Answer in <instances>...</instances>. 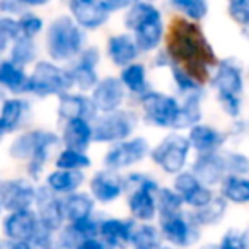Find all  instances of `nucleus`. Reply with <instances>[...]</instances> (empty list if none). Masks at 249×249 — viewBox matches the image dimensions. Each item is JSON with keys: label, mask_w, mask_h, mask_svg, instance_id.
I'll use <instances>...</instances> for the list:
<instances>
[{"label": "nucleus", "mask_w": 249, "mask_h": 249, "mask_svg": "<svg viewBox=\"0 0 249 249\" xmlns=\"http://www.w3.org/2000/svg\"><path fill=\"white\" fill-rule=\"evenodd\" d=\"M166 52L173 65L181 67L200 86L210 79L212 67H218L220 63L200 26L184 18H176L171 22Z\"/></svg>", "instance_id": "f257e3e1"}, {"label": "nucleus", "mask_w": 249, "mask_h": 249, "mask_svg": "<svg viewBox=\"0 0 249 249\" xmlns=\"http://www.w3.org/2000/svg\"><path fill=\"white\" fill-rule=\"evenodd\" d=\"M126 29L135 33V41L140 52L159 48L164 36V22L159 9L149 2H135L124 16Z\"/></svg>", "instance_id": "f03ea898"}, {"label": "nucleus", "mask_w": 249, "mask_h": 249, "mask_svg": "<svg viewBox=\"0 0 249 249\" xmlns=\"http://www.w3.org/2000/svg\"><path fill=\"white\" fill-rule=\"evenodd\" d=\"M60 142L58 135L46 130H31L12 140L9 156L18 160H28V173L33 179H38L50 154V147Z\"/></svg>", "instance_id": "7ed1b4c3"}, {"label": "nucleus", "mask_w": 249, "mask_h": 249, "mask_svg": "<svg viewBox=\"0 0 249 249\" xmlns=\"http://www.w3.org/2000/svg\"><path fill=\"white\" fill-rule=\"evenodd\" d=\"M86 33L75 19L70 16H60L50 22L46 31V52L56 62H65L84 52Z\"/></svg>", "instance_id": "20e7f679"}, {"label": "nucleus", "mask_w": 249, "mask_h": 249, "mask_svg": "<svg viewBox=\"0 0 249 249\" xmlns=\"http://www.w3.org/2000/svg\"><path fill=\"white\" fill-rule=\"evenodd\" d=\"M124 188H128V208L133 218L150 222L157 213L156 195L159 191L157 183L145 174H130L124 178Z\"/></svg>", "instance_id": "39448f33"}, {"label": "nucleus", "mask_w": 249, "mask_h": 249, "mask_svg": "<svg viewBox=\"0 0 249 249\" xmlns=\"http://www.w3.org/2000/svg\"><path fill=\"white\" fill-rule=\"evenodd\" d=\"M137 114L128 109H118L99 114L94 123V142L120 143L133 133L137 126Z\"/></svg>", "instance_id": "423d86ee"}, {"label": "nucleus", "mask_w": 249, "mask_h": 249, "mask_svg": "<svg viewBox=\"0 0 249 249\" xmlns=\"http://www.w3.org/2000/svg\"><path fill=\"white\" fill-rule=\"evenodd\" d=\"M31 92L39 97L53 96V94L69 92L73 86V79L69 70L55 65L52 62H38L31 75Z\"/></svg>", "instance_id": "0eeeda50"}, {"label": "nucleus", "mask_w": 249, "mask_h": 249, "mask_svg": "<svg viewBox=\"0 0 249 249\" xmlns=\"http://www.w3.org/2000/svg\"><path fill=\"white\" fill-rule=\"evenodd\" d=\"M190 149L191 143L188 137H183L179 133H171L154 147L150 157L162 171L178 176L183 173Z\"/></svg>", "instance_id": "6e6552de"}, {"label": "nucleus", "mask_w": 249, "mask_h": 249, "mask_svg": "<svg viewBox=\"0 0 249 249\" xmlns=\"http://www.w3.org/2000/svg\"><path fill=\"white\" fill-rule=\"evenodd\" d=\"M140 104L143 109V118L149 124L159 128H174L181 107L178 99L157 90H149L145 96L140 97Z\"/></svg>", "instance_id": "1a4fd4ad"}, {"label": "nucleus", "mask_w": 249, "mask_h": 249, "mask_svg": "<svg viewBox=\"0 0 249 249\" xmlns=\"http://www.w3.org/2000/svg\"><path fill=\"white\" fill-rule=\"evenodd\" d=\"M38 190L26 178L4 179L0 183V205L9 213L22 210H31V205L36 203Z\"/></svg>", "instance_id": "9d476101"}, {"label": "nucleus", "mask_w": 249, "mask_h": 249, "mask_svg": "<svg viewBox=\"0 0 249 249\" xmlns=\"http://www.w3.org/2000/svg\"><path fill=\"white\" fill-rule=\"evenodd\" d=\"M160 232L164 239L176 248L193 246L200 239V225L193 213H178L174 217L160 218Z\"/></svg>", "instance_id": "9b49d317"}, {"label": "nucleus", "mask_w": 249, "mask_h": 249, "mask_svg": "<svg viewBox=\"0 0 249 249\" xmlns=\"http://www.w3.org/2000/svg\"><path fill=\"white\" fill-rule=\"evenodd\" d=\"M149 152H152L145 139L135 137V139L124 140V142L114 143L104 156V166L109 171H118L123 167H130L140 162Z\"/></svg>", "instance_id": "f8f14e48"}, {"label": "nucleus", "mask_w": 249, "mask_h": 249, "mask_svg": "<svg viewBox=\"0 0 249 249\" xmlns=\"http://www.w3.org/2000/svg\"><path fill=\"white\" fill-rule=\"evenodd\" d=\"M212 84L217 89L218 99H235L241 96L244 89V75H242L241 67L235 63V60L225 58L220 60L217 67Z\"/></svg>", "instance_id": "ddd939ff"}, {"label": "nucleus", "mask_w": 249, "mask_h": 249, "mask_svg": "<svg viewBox=\"0 0 249 249\" xmlns=\"http://www.w3.org/2000/svg\"><path fill=\"white\" fill-rule=\"evenodd\" d=\"M39 225H41V220H39L38 213L33 210L9 213L4 220L5 239L33 244V241H35L36 234L39 231Z\"/></svg>", "instance_id": "4468645a"}, {"label": "nucleus", "mask_w": 249, "mask_h": 249, "mask_svg": "<svg viewBox=\"0 0 249 249\" xmlns=\"http://www.w3.org/2000/svg\"><path fill=\"white\" fill-rule=\"evenodd\" d=\"M69 9L75 22L84 29H99L111 16L106 0H72Z\"/></svg>", "instance_id": "2eb2a0df"}, {"label": "nucleus", "mask_w": 249, "mask_h": 249, "mask_svg": "<svg viewBox=\"0 0 249 249\" xmlns=\"http://www.w3.org/2000/svg\"><path fill=\"white\" fill-rule=\"evenodd\" d=\"M174 190L183 198L184 203L191 205L195 210L203 208L213 200L210 188L205 186L191 171H183L181 174H178L174 179Z\"/></svg>", "instance_id": "dca6fc26"}, {"label": "nucleus", "mask_w": 249, "mask_h": 249, "mask_svg": "<svg viewBox=\"0 0 249 249\" xmlns=\"http://www.w3.org/2000/svg\"><path fill=\"white\" fill-rule=\"evenodd\" d=\"M97 63H99V50L96 46H89L84 50L77 58V62L69 69L73 79V86H77L80 90L96 89V86L101 82L96 73Z\"/></svg>", "instance_id": "f3484780"}, {"label": "nucleus", "mask_w": 249, "mask_h": 249, "mask_svg": "<svg viewBox=\"0 0 249 249\" xmlns=\"http://www.w3.org/2000/svg\"><path fill=\"white\" fill-rule=\"evenodd\" d=\"M36 208H38V217L50 231H58L65 220V212H63V200L56 196L55 191L48 186L38 188L36 195Z\"/></svg>", "instance_id": "a211bd4d"}, {"label": "nucleus", "mask_w": 249, "mask_h": 249, "mask_svg": "<svg viewBox=\"0 0 249 249\" xmlns=\"http://www.w3.org/2000/svg\"><path fill=\"white\" fill-rule=\"evenodd\" d=\"M97 107L94 104L92 97H87L84 94H70L65 92L58 96V116L62 120H97Z\"/></svg>", "instance_id": "6ab92c4d"}, {"label": "nucleus", "mask_w": 249, "mask_h": 249, "mask_svg": "<svg viewBox=\"0 0 249 249\" xmlns=\"http://www.w3.org/2000/svg\"><path fill=\"white\" fill-rule=\"evenodd\" d=\"M191 173L205 184V186H215L218 183H224L227 173L224 154H198L195 164L191 167Z\"/></svg>", "instance_id": "aec40b11"}, {"label": "nucleus", "mask_w": 249, "mask_h": 249, "mask_svg": "<svg viewBox=\"0 0 249 249\" xmlns=\"http://www.w3.org/2000/svg\"><path fill=\"white\" fill-rule=\"evenodd\" d=\"M124 89L121 79L118 77H106L96 86L92 90V101L101 113H111L118 111L124 101Z\"/></svg>", "instance_id": "412c9836"}, {"label": "nucleus", "mask_w": 249, "mask_h": 249, "mask_svg": "<svg viewBox=\"0 0 249 249\" xmlns=\"http://www.w3.org/2000/svg\"><path fill=\"white\" fill-rule=\"evenodd\" d=\"M124 190V179H121L116 171H97L90 179V195L101 203L114 201Z\"/></svg>", "instance_id": "4be33fe9"}, {"label": "nucleus", "mask_w": 249, "mask_h": 249, "mask_svg": "<svg viewBox=\"0 0 249 249\" xmlns=\"http://www.w3.org/2000/svg\"><path fill=\"white\" fill-rule=\"evenodd\" d=\"M99 224L101 222L94 220L92 217L84 218L79 222L65 225L60 232V248L62 249H77L84 241L87 239H96L99 234Z\"/></svg>", "instance_id": "5701e85b"}, {"label": "nucleus", "mask_w": 249, "mask_h": 249, "mask_svg": "<svg viewBox=\"0 0 249 249\" xmlns=\"http://www.w3.org/2000/svg\"><path fill=\"white\" fill-rule=\"evenodd\" d=\"M137 229L135 220H121V218H106L99 224V235L113 249L124 248L132 244L133 232Z\"/></svg>", "instance_id": "b1692460"}, {"label": "nucleus", "mask_w": 249, "mask_h": 249, "mask_svg": "<svg viewBox=\"0 0 249 249\" xmlns=\"http://www.w3.org/2000/svg\"><path fill=\"white\" fill-rule=\"evenodd\" d=\"M62 142L65 143L67 150L86 154L90 142H94V126H90V121L86 120L67 121L65 128H63Z\"/></svg>", "instance_id": "393cba45"}, {"label": "nucleus", "mask_w": 249, "mask_h": 249, "mask_svg": "<svg viewBox=\"0 0 249 249\" xmlns=\"http://www.w3.org/2000/svg\"><path fill=\"white\" fill-rule=\"evenodd\" d=\"M29 103L21 97H9L2 103V113H0V133L7 135L22 126V121L29 114Z\"/></svg>", "instance_id": "a878e982"}, {"label": "nucleus", "mask_w": 249, "mask_h": 249, "mask_svg": "<svg viewBox=\"0 0 249 249\" xmlns=\"http://www.w3.org/2000/svg\"><path fill=\"white\" fill-rule=\"evenodd\" d=\"M139 45L135 41V36L130 35H116L107 39V55L118 67H130L135 63L139 56Z\"/></svg>", "instance_id": "bb28decb"}, {"label": "nucleus", "mask_w": 249, "mask_h": 249, "mask_svg": "<svg viewBox=\"0 0 249 249\" xmlns=\"http://www.w3.org/2000/svg\"><path fill=\"white\" fill-rule=\"evenodd\" d=\"M190 143L198 154H215L218 152V149H222V145L225 143L227 137L225 133L218 132L213 126L208 124H196L195 128L190 130Z\"/></svg>", "instance_id": "cd10ccee"}, {"label": "nucleus", "mask_w": 249, "mask_h": 249, "mask_svg": "<svg viewBox=\"0 0 249 249\" xmlns=\"http://www.w3.org/2000/svg\"><path fill=\"white\" fill-rule=\"evenodd\" d=\"M0 84L12 94L31 92V77L26 75L24 70L11 60H2L0 63Z\"/></svg>", "instance_id": "c85d7f7f"}, {"label": "nucleus", "mask_w": 249, "mask_h": 249, "mask_svg": "<svg viewBox=\"0 0 249 249\" xmlns=\"http://www.w3.org/2000/svg\"><path fill=\"white\" fill-rule=\"evenodd\" d=\"M94 210V196L87 193H72L63 198V212L69 224L89 218Z\"/></svg>", "instance_id": "c756f323"}, {"label": "nucleus", "mask_w": 249, "mask_h": 249, "mask_svg": "<svg viewBox=\"0 0 249 249\" xmlns=\"http://www.w3.org/2000/svg\"><path fill=\"white\" fill-rule=\"evenodd\" d=\"M201 121V92L186 94L184 101L181 103L179 114L174 128L184 130V128H195Z\"/></svg>", "instance_id": "7c9ffc66"}, {"label": "nucleus", "mask_w": 249, "mask_h": 249, "mask_svg": "<svg viewBox=\"0 0 249 249\" xmlns=\"http://www.w3.org/2000/svg\"><path fill=\"white\" fill-rule=\"evenodd\" d=\"M84 183L82 171H63L56 169L46 179V186L55 193H70L75 191Z\"/></svg>", "instance_id": "2f4dec72"}, {"label": "nucleus", "mask_w": 249, "mask_h": 249, "mask_svg": "<svg viewBox=\"0 0 249 249\" xmlns=\"http://www.w3.org/2000/svg\"><path fill=\"white\" fill-rule=\"evenodd\" d=\"M121 82L130 92L137 94V96H145L149 92L147 89V79H145V67L142 63H133L130 67H124L121 70V75H120Z\"/></svg>", "instance_id": "473e14b6"}, {"label": "nucleus", "mask_w": 249, "mask_h": 249, "mask_svg": "<svg viewBox=\"0 0 249 249\" xmlns=\"http://www.w3.org/2000/svg\"><path fill=\"white\" fill-rule=\"evenodd\" d=\"M225 210H227V200L224 196H213V200L203 208H198L193 212V217L196 224L200 225H215L224 218Z\"/></svg>", "instance_id": "72a5a7b5"}, {"label": "nucleus", "mask_w": 249, "mask_h": 249, "mask_svg": "<svg viewBox=\"0 0 249 249\" xmlns=\"http://www.w3.org/2000/svg\"><path fill=\"white\" fill-rule=\"evenodd\" d=\"M222 196L232 203H248L249 201V179L239 176H227L222 183Z\"/></svg>", "instance_id": "f704fd0d"}, {"label": "nucleus", "mask_w": 249, "mask_h": 249, "mask_svg": "<svg viewBox=\"0 0 249 249\" xmlns=\"http://www.w3.org/2000/svg\"><path fill=\"white\" fill-rule=\"evenodd\" d=\"M157 201V213L160 218L174 217V215L181 213L183 208V198L176 193V190H169V188H159L156 195Z\"/></svg>", "instance_id": "c9c22d12"}, {"label": "nucleus", "mask_w": 249, "mask_h": 249, "mask_svg": "<svg viewBox=\"0 0 249 249\" xmlns=\"http://www.w3.org/2000/svg\"><path fill=\"white\" fill-rule=\"evenodd\" d=\"M160 234L159 229L152 224H140L137 225L132 237L133 249H160Z\"/></svg>", "instance_id": "e433bc0d"}, {"label": "nucleus", "mask_w": 249, "mask_h": 249, "mask_svg": "<svg viewBox=\"0 0 249 249\" xmlns=\"http://www.w3.org/2000/svg\"><path fill=\"white\" fill-rule=\"evenodd\" d=\"M36 60V45L33 38L21 36L16 43H12L11 48V62L18 67H26Z\"/></svg>", "instance_id": "4c0bfd02"}, {"label": "nucleus", "mask_w": 249, "mask_h": 249, "mask_svg": "<svg viewBox=\"0 0 249 249\" xmlns=\"http://www.w3.org/2000/svg\"><path fill=\"white\" fill-rule=\"evenodd\" d=\"M56 167L63 171H80L87 169L90 166V159L82 152H75V150H63L56 159Z\"/></svg>", "instance_id": "58836bf2"}, {"label": "nucleus", "mask_w": 249, "mask_h": 249, "mask_svg": "<svg viewBox=\"0 0 249 249\" xmlns=\"http://www.w3.org/2000/svg\"><path fill=\"white\" fill-rule=\"evenodd\" d=\"M21 36L22 31L19 19L7 18V16L0 18V52H5L9 43H16Z\"/></svg>", "instance_id": "ea45409f"}, {"label": "nucleus", "mask_w": 249, "mask_h": 249, "mask_svg": "<svg viewBox=\"0 0 249 249\" xmlns=\"http://www.w3.org/2000/svg\"><path fill=\"white\" fill-rule=\"evenodd\" d=\"M171 5L188 16L191 21H201L208 14V4L203 0H173Z\"/></svg>", "instance_id": "a19ab883"}, {"label": "nucleus", "mask_w": 249, "mask_h": 249, "mask_svg": "<svg viewBox=\"0 0 249 249\" xmlns=\"http://www.w3.org/2000/svg\"><path fill=\"white\" fill-rule=\"evenodd\" d=\"M171 73H173V79L176 82V87L184 94H193V92H201V86L193 79L191 75H188L181 67L171 65Z\"/></svg>", "instance_id": "79ce46f5"}, {"label": "nucleus", "mask_w": 249, "mask_h": 249, "mask_svg": "<svg viewBox=\"0 0 249 249\" xmlns=\"http://www.w3.org/2000/svg\"><path fill=\"white\" fill-rule=\"evenodd\" d=\"M225 164H227V173L229 176H244L249 173V157L239 152H229L224 154Z\"/></svg>", "instance_id": "37998d69"}, {"label": "nucleus", "mask_w": 249, "mask_h": 249, "mask_svg": "<svg viewBox=\"0 0 249 249\" xmlns=\"http://www.w3.org/2000/svg\"><path fill=\"white\" fill-rule=\"evenodd\" d=\"M19 24H21V31L22 36L26 38H35L43 28V19L39 18L36 12H24V14L19 18Z\"/></svg>", "instance_id": "c03bdc74"}, {"label": "nucleus", "mask_w": 249, "mask_h": 249, "mask_svg": "<svg viewBox=\"0 0 249 249\" xmlns=\"http://www.w3.org/2000/svg\"><path fill=\"white\" fill-rule=\"evenodd\" d=\"M227 12L237 24L249 28V0H232L227 5Z\"/></svg>", "instance_id": "a18cd8bd"}, {"label": "nucleus", "mask_w": 249, "mask_h": 249, "mask_svg": "<svg viewBox=\"0 0 249 249\" xmlns=\"http://www.w3.org/2000/svg\"><path fill=\"white\" fill-rule=\"evenodd\" d=\"M26 2L24 0H2L0 2V11L7 12V14H24L26 11Z\"/></svg>", "instance_id": "49530a36"}, {"label": "nucleus", "mask_w": 249, "mask_h": 249, "mask_svg": "<svg viewBox=\"0 0 249 249\" xmlns=\"http://www.w3.org/2000/svg\"><path fill=\"white\" fill-rule=\"evenodd\" d=\"M218 249H241V234L235 231H227L218 244Z\"/></svg>", "instance_id": "de8ad7c7"}, {"label": "nucleus", "mask_w": 249, "mask_h": 249, "mask_svg": "<svg viewBox=\"0 0 249 249\" xmlns=\"http://www.w3.org/2000/svg\"><path fill=\"white\" fill-rule=\"evenodd\" d=\"M77 249H113V248H111L109 244H106L101 237H96V239H87V241H84Z\"/></svg>", "instance_id": "09e8293b"}, {"label": "nucleus", "mask_w": 249, "mask_h": 249, "mask_svg": "<svg viewBox=\"0 0 249 249\" xmlns=\"http://www.w3.org/2000/svg\"><path fill=\"white\" fill-rule=\"evenodd\" d=\"M0 249H35V246L29 242H19V241H11V239H4Z\"/></svg>", "instance_id": "8fccbe9b"}, {"label": "nucleus", "mask_w": 249, "mask_h": 249, "mask_svg": "<svg viewBox=\"0 0 249 249\" xmlns=\"http://www.w3.org/2000/svg\"><path fill=\"white\" fill-rule=\"evenodd\" d=\"M156 65H157V67H164V65L171 67V65H173V60H171L169 53L166 52V48L160 50V52L156 55Z\"/></svg>", "instance_id": "3c124183"}, {"label": "nucleus", "mask_w": 249, "mask_h": 249, "mask_svg": "<svg viewBox=\"0 0 249 249\" xmlns=\"http://www.w3.org/2000/svg\"><path fill=\"white\" fill-rule=\"evenodd\" d=\"M241 249H249V231L241 234Z\"/></svg>", "instance_id": "603ef678"}, {"label": "nucleus", "mask_w": 249, "mask_h": 249, "mask_svg": "<svg viewBox=\"0 0 249 249\" xmlns=\"http://www.w3.org/2000/svg\"><path fill=\"white\" fill-rule=\"evenodd\" d=\"M200 249H218V246L217 244H207V246H203V248H200Z\"/></svg>", "instance_id": "864d4df0"}, {"label": "nucleus", "mask_w": 249, "mask_h": 249, "mask_svg": "<svg viewBox=\"0 0 249 249\" xmlns=\"http://www.w3.org/2000/svg\"><path fill=\"white\" fill-rule=\"evenodd\" d=\"M242 35H244L246 38L249 39V28H244V29H242Z\"/></svg>", "instance_id": "5fc2aeb1"}, {"label": "nucleus", "mask_w": 249, "mask_h": 249, "mask_svg": "<svg viewBox=\"0 0 249 249\" xmlns=\"http://www.w3.org/2000/svg\"><path fill=\"white\" fill-rule=\"evenodd\" d=\"M160 249H178V248H169V246H162Z\"/></svg>", "instance_id": "6e6d98bb"}, {"label": "nucleus", "mask_w": 249, "mask_h": 249, "mask_svg": "<svg viewBox=\"0 0 249 249\" xmlns=\"http://www.w3.org/2000/svg\"><path fill=\"white\" fill-rule=\"evenodd\" d=\"M50 249H62V248H50Z\"/></svg>", "instance_id": "4d7b16f0"}]
</instances>
